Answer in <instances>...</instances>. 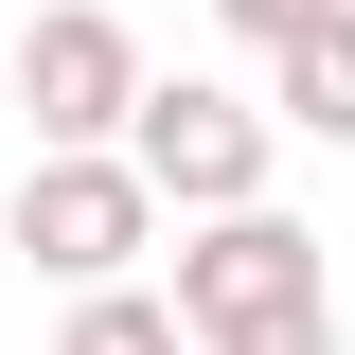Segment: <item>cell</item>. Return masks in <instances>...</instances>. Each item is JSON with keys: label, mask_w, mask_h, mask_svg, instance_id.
<instances>
[{"label": "cell", "mask_w": 355, "mask_h": 355, "mask_svg": "<svg viewBox=\"0 0 355 355\" xmlns=\"http://www.w3.org/2000/svg\"><path fill=\"white\" fill-rule=\"evenodd\" d=\"M0 71H18V107H36V160H71V142H125V107L160 71H142V36L107 18V0H53L36 36H0Z\"/></svg>", "instance_id": "3"}, {"label": "cell", "mask_w": 355, "mask_h": 355, "mask_svg": "<svg viewBox=\"0 0 355 355\" xmlns=\"http://www.w3.org/2000/svg\"><path fill=\"white\" fill-rule=\"evenodd\" d=\"M142 231H160V196H142V160H125V142H71V160H36V178H18V249H36L71 302H89V284H125V266H142Z\"/></svg>", "instance_id": "4"}, {"label": "cell", "mask_w": 355, "mask_h": 355, "mask_svg": "<svg viewBox=\"0 0 355 355\" xmlns=\"http://www.w3.org/2000/svg\"><path fill=\"white\" fill-rule=\"evenodd\" d=\"M178 338L196 355H338V284H320V231L302 214H196L178 249Z\"/></svg>", "instance_id": "1"}, {"label": "cell", "mask_w": 355, "mask_h": 355, "mask_svg": "<svg viewBox=\"0 0 355 355\" xmlns=\"http://www.w3.org/2000/svg\"><path fill=\"white\" fill-rule=\"evenodd\" d=\"M266 125H302V142H355V0L320 18V36L266 53Z\"/></svg>", "instance_id": "5"}, {"label": "cell", "mask_w": 355, "mask_h": 355, "mask_svg": "<svg viewBox=\"0 0 355 355\" xmlns=\"http://www.w3.org/2000/svg\"><path fill=\"white\" fill-rule=\"evenodd\" d=\"M53 355H196V338H178V302H142V284H89Z\"/></svg>", "instance_id": "6"}, {"label": "cell", "mask_w": 355, "mask_h": 355, "mask_svg": "<svg viewBox=\"0 0 355 355\" xmlns=\"http://www.w3.org/2000/svg\"><path fill=\"white\" fill-rule=\"evenodd\" d=\"M266 107L249 89H214V71H178V89H142L125 107V160H142V196H160V214H249L266 196Z\"/></svg>", "instance_id": "2"}, {"label": "cell", "mask_w": 355, "mask_h": 355, "mask_svg": "<svg viewBox=\"0 0 355 355\" xmlns=\"http://www.w3.org/2000/svg\"><path fill=\"white\" fill-rule=\"evenodd\" d=\"M214 18H231V36H249V53H284V36H320L338 0H214Z\"/></svg>", "instance_id": "7"}]
</instances>
